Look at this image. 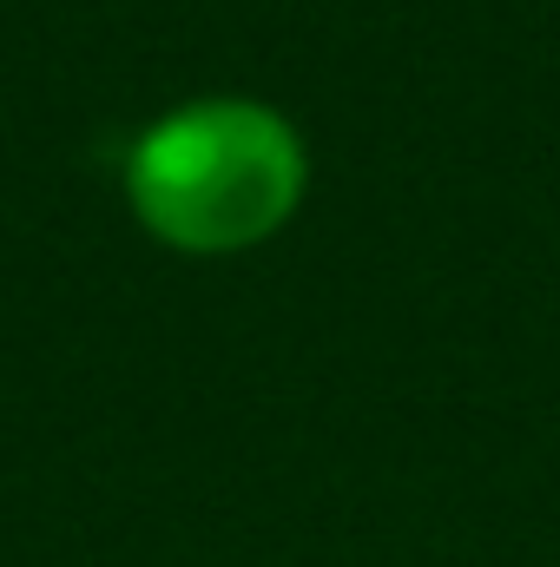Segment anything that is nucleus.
Segmentation results:
<instances>
[{
  "mask_svg": "<svg viewBox=\"0 0 560 567\" xmlns=\"http://www.w3.org/2000/svg\"><path fill=\"white\" fill-rule=\"evenodd\" d=\"M310 185L297 126L265 100H191L126 152L133 218L185 258H231L278 238Z\"/></svg>",
  "mask_w": 560,
  "mask_h": 567,
  "instance_id": "nucleus-1",
  "label": "nucleus"
}]
</instances>
